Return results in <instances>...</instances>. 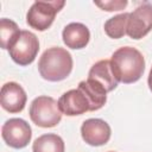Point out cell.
I'll list each match as a JSON object with an SVG mask.
<instances>
[{
  "label": "cell",
  "mask_w": 152,
  "mask_h": 152,
  "mask_svg": "<svg viewBox=\"0 0 152 152\" xmlns=\"http://www.w3.org/2000/svg\"><path fill=\"white\" fill-rule=\"evenodd\" d=\"M59 109L68 116L84 114L90 110V103L86 94L81 89H71L65 91L58 100Z\"/></svg>",
  "instance_id": "obj_10"
},
{
  "label": "cell",
  "mask_w": 152,
  "mask_h": 152,
  "mask_svg": "<svg viewBox=\"0 0 152 152\" xmlns=\"http://www.w3.org/2000/svg\"><path fill=\"white\" fill-rule=\"evenodd\" d=\"M88 78L99 83L107 93L114 90L119 83V80L114 74V70L109 59H102L96 62L90 68Z\"/></svg>",
  "instance_id": "obj_11"
},
{
  "label": "cell",
  "mask_w": 152,
  "mask_h": 152,
  "mask_svg": "<svg viewBox=\"0 0 152 152\" xmlns=\"http://www.w3.org/2000/svg\"><path fill=\"white\" fill-rule=\"evenodd\" d=\"M10 56L17 64L25 66L31 64L39 51V40L37 36L30 31H20L19 37L10 48Z\"/></svg>",
  "instance_id": "obj_5"
},
{
  "label": "cell",
  "mask_w": 152,
  "mask_h": 152,
  "mask_svg": "<svg viewBox=\"0 0 152 152\" xmlns=\"http://www.w3.org/2000/svg\"><path fill=\"white\" fill-rule=\"evenodd\" d=\"M27 95L24 88L17 82H7L0 93L1 107L8 113H19L25 108Z\"/></svg>",
  "instance_id": "obj_9"
},
{
  "label": "cell",
  "mask_w": 152,
  "mask_h": 152,
  "mask_svg": "<svg viewBox=\"0 0 152 152\" xmlns=\"http://www.w3.org/2000/svg\"><path fill=\"white\" fill-rule=\"evenodd\" d=\"M109 152H113V151H109Z\"/></svg>",
  "instance_id": "obj_19"
},
{
  "label": "cell",
  "mask_w": 152,
  "mask_h": 152,
  "mask_svg": "<svg viewBox=\"0 0 152 152\" xmlns=\"http://www.w3.org/2000/svg\"><path fill=\"white\" fill-rule=\"evenodd\" d=\"M20 31L18 25L7 18H2L0 20V40H1V49H7L14 44L17 38L19 37Z\"/></svg>",
  "instance_id": "obj_16"
},
{
  "label": "cell",
  "mask_w": 152,
  "mask_h": 152,
  "mask_svg": "<svg viewBox=\"0 0 152 152\" xmlns=\"http://www.w3.org/2000/svg\"><path fill=\"white\" fill-rule=\"evenodd\" d=\"M110 127L102 119H88L81 126L82 139L90 146L106 145L110 139Z\"/></svg>",
  "instance_id": "obj_8"
},
{
  "label": "cell",
  "mask_w": 152,
  "mask_h": 152,
  "mask_svg": "<svg viewBox=\"0 0 152 152\" xmlns=\"http://www.w3.org/2000/svg\"><path fill=\"white\" fill-rule=\"evenodd\" d=\"M64 44L70 49H83L87 46L90 39L89 28L81 23H70L62 32Z\"/></svg>",
  "instance_id": "obj_12"
},
{
  "label": "cell",
  "mask_w": 152,
  "mask_h": 152,
  "mask_svg": "<svg viewBox=\"0 0 152 152\" xmlns=\"http://www.w3.org/2000/svg\"><path fill=\"white\" fill-rule=\"evenodd\" d=\"M4 141L13 148H24L28 145L32 138V129L30 125L19 118L7 120L1 128Z\"/></svg>",
  "instance_id": "obj_6"
},
{
  "label": "cell",
  "mask_w": 152,
  "mask_h": 152,
  "mask_svg": "<svg viewBox=\"0 0 152 152\" xmlns=\"http://www.w3.org/2000/svg\"><path fill=\"white\" fill-rule=\"evenodd\" d=\"M147 83H148V88H150V90L152 91V68H151V70H150V74H148Z\"/></svg>",
  "instance_id": "obj_18"
},
{
  "label": "cell",
  "mask_w": 152,
  "mask_h": 152,
  "mask_svg": "<svg viewBox=\"0 0 152 152\" xmlns=\"http://www.w3.org/2000/svg\"><path fill=\"white\" fill-rule=\"evenodd\" d=\"M32 122L39 127L48 128L55 127L62 120V112L59 109L58 102L51 96H38L30 106L28 110Z\"/></svg>",
  "instance_id": "obj_3"
},
{
  "label": "cell",
  "mask_w": 152,
  "mask_h": 152,
  "mask_svg": "<svg viewBox=\"0 0 152 152\" xmlns=\"http://www.w3.org/2000/svg\"><path fill=\"white\" fill-rule=\"evenodd\" d=\"M96 6H99L100 8H102L103 11H107V12H113V11H120V10H124L126 6H127V1L126 0H116V1H104V2H94Z\"/></svg>",
  "instance_id": "obj_17"
},
{
  "label": "cell",
  "mask_w": 152,
  "mask_h": 152,
  "mask_svg": "<svg viewBox=\"0 0 152 152\" xmlns=\"http://www.w3.org/2000/svg\"><path fill=\"white\" fill-rule=\"evenodd\" d=\"M114 74L119 82L134 83L140 80L145 70V59L139 50L132 46L118 49L110 58Z\"/></svg>",
  "instance_id": "obj_1"
},
{
  "label": "cell",
  "mask_w": 152,
  "mask_h": 152,
  "mask_svg": "<svg viewBox=\"0 0 152 152\" xmlns=\"http://www.w3.org/2000/svg\"><path fill=\"white\" fill-rule=\"evenodd\" d=\"M78 89L86 94L90 103V112L99 110L104 106L107 101V91L99 83L87 78V81H81L78 83Z\"/></svg>",
  "instance_id": "obj_13"
},
{
  "label": "cell",
  "mask_w": 152,
  "mask_h": 152,
  "mask_svg": "<svg viewBox=\"0 0 152 152\" xmlns=\"http://www.w3.org/2000/svg\"><path fill=\"white\" fill-rule=\"evenodd\" d=\"M129 13H121L113 18H109L104 23V32L108 37L113 39H119L126 34Z\"/></svg>",
  "instance_id": "obj_15"
},
{
  "label": "cell",
  "mask_w": 152,
  "mask_h": 152,
  "mask_svg": "<svg viewBox=\"0 0 152 152\" xmlns=\"http://www.w3.org/2000/svg\"><path fill=\"white\" fill-rule=\"evenodd\" d=\"M40 76L50 82L65 80L72 70V57L63 48L53 46L43 52L38 62Z\"/></svg>",
  "instance_id": "obj_2"
},
{
  "label": "cell",
  "mask_w": 152,
  "mask_h": 152,
  "mask_svg": "<svg viewBox=\"0 0 152 152\" xmlns=\"http://www.w3.org/2000/svg\"><path fill=\"white\" fill-rule=\"evenodd\" d=\"M152 30V5L144 2L128 17L126 34L132 39H141Z\"/></svg>",
  "instance_id": "obj_7"
},
{
  "label": "cell",
  "mask_w": 152,
  "mask_h": 152,
  "mask_svg": "<svg viewBox=\"0 0 152 152\" xmlns=\"http://www.w3.org/2000/svg\"><path fill=\"white\" fill-rule=\"evenodd\" d=\"M33 152H64V141L63 139L55 134V133H48L38 137L33 145H32Z\"/></svg>",
  "instance_id": "obj_14"
},
{
  "label": "cell",
  "mask_w": 152,
  "mask_h": 152,
  "mask_svg": "<svg viewBox=\"0 0 152 152\" xmlns=\"http://www.w3.org/2000/svg\"><path fill=\"white\" fill-rule=\"evenodd\" d=\"M65 5V1H36L30 7L26 14V21L28 26L37 31L48 30L56 14Z\"/></svg>",
  "instance_id": "obj_4"
}]
</instances>
